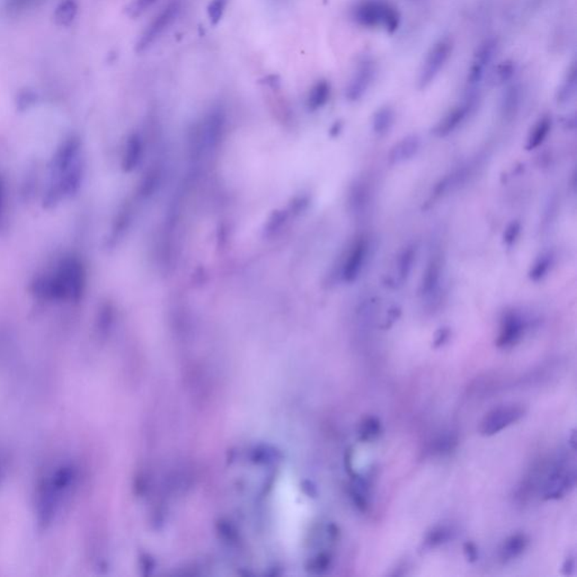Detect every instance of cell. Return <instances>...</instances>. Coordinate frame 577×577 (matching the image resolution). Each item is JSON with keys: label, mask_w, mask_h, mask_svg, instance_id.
I'll list each match as a JSON object with an SVG mask.
<instances>
[{"label": "cell", "mask_w": 577, "mask_h": 577, "mask_svg": "<svg viewBox=\"0 0 577 577\" xmlns=\"http://www.w3.org/2000/svg\"><path fill=\"white\" fill-rule=\"evenodd\" d=\"M576 475L574 470H568L564 466L556 468L548 478L546 485L545 499H559L565 497L569 489H574Z\"/></svg>", "instance_id": "cell-10"}, {"label": "cell", "mask_w": 577, "mask_h": 577, "mask_svg": "<svg viewBox=\"0 0 577 577\" xmlns=\"http://www.w3.org/2000/svg\"><path fill=\"white\" fill-rule=\"evenodd\" d=\"M521 100V89L519 85L512 84L507 86L503 94L502 102H501V110L502 114L506 118L512 116L515 112L518 111Z\"/></svg>", "instance_id": "cell-21"}, {"label": "cell", "mask_w": 577, "mask_h": 577, "mask_svg": "<svg viewBox=\"0 0 577 577\" xmlns=\"http://www.w3.org/2000/svg\"><path fill=\"white\" fill-rule=\"evenodd\" d=\"M180 11H181V3L178 0L170 1L168 5L165 6L162 11L146 27V30L143 31L138 42L135 44V51L141 53V52L146 51L151 44L155 43L157 38H160L162 33L173 24Z\"/></svg>", "instance_id": "cell-5"}, {"label": "cell", "mask_w": 577, "mask_h": 577, "mask_svg": "<svg viewBox=\"0 0 577 577\" xmlns=\"http://www.w3.org/2000/svg\"><path fill=\"white\" fill-rule=\"evenodd\" d=\"M416 255L417 249L415 245L407 246L400 254L396 262V279L398 284H405V281H407L410 278L416 261Z\"/></svg>", "instance_id": "cell-16"}, {"label": "cell", "mask_w": 577, "mask_h": 577, "mask_svg": "<svg viewBox=\"0 0 577 577\" xmlns=\"http://www.w3.org/2000/svg\"><path fill=\"white\" fill-rule=\"evenodd\" d=\"M568 442L569 445H571V448L575 450V442H576V433H575V430H573L572 433H571V437H568Z\"/></svg>", "instance_id": "cell-34"}, {"label": "cell", "mask_w": 577, "mask_h": 577, "mask_svg": "<svg viewBox=\"0 0 577 577\" xmlns=\"http://www.w3.org/2000/svg\"><path fill=\"white\" fill-rule=\"evenodd\" d=\"M443 261L441 255H433L427 263L420 286V293L431 299L437 291L442 280Z\"/></svg>", "instance_id": "cell-11"}, {"label": "cell", "mask_w": 577, "mask_h": 577, "mask_svg": "<svg viewBox=\"0 0 577 577\" xmlns=\"http://www.w3.org/2000/svg\"><path fill=\"white\" fill-rule=\"evenodd\" d=\"M228 4H229V0H210L207 11H208V17L211 24H219L224 17Z\"/></svg>", "instance_id": "cell-25"}, {"label": "cell", "mask_w": 577, "mask_h": 577, "mask_svg": "<svg viewBox=\"0 0 577 577\" xmlns=\"http://www.w3.org/2000/svg\"><path fill=\"white\" fill-rule=\"evenodd\" d=\"M78 15L77 0H63L54 9V24L60 27L71 26Z\"/></svg>", "instance_id": "cell-18"}, {"label": "cell", "mask_w": 577, "mask_h": 577, "mask_svg": "<svg viewBox=\"0 0 577 577\" xmlns=\"http://www.w3.org/2000/svg\"><path fill=\"white\" fill-rule=\"evenodd\" d=\"M157 0H133L131 5H130L129 15L131 17H138L142 15L147 9H150L151 6L156 3Z\"/></svg>", "instance_id": "cell-28"}, {"label": "cell", "mask_w": 577, "mask_h": 577, "mask_svg": "<svg viewBox=\"0 0 577 577\" xmlns=\"http://www.w3.org/2000/svg\"><path fill=\"white\" fill-rule=\"evenodd\" d=\"M452 538V529L447 526H437L432 529L424 539V547L427 549H435L440 547Z\"/></svg>", "instance_id": "cell-23"}, {"label": "cell", "mask_w": 577, "mask_h": 577, "mask_svg": "<svg viewBox=\"0 0 577 577\" xmlns=\"http://www.w3.org/2000/svg\"><path fill=\"white\" fill-rule=\"evenodd\" d=\"M377 75V63L373 57L365 56L356 65L351 79L346 86L345 96L350 102H358L367 95Z\"/></svg>", "instance_id": "cell-6"}, {"label": "cell", "mask_w": 577, "mask_h": 577, "mask_svg": "<svg viewBox=\"0 0 577 577\" xmlns=\"http://www.w3.org/2000/svg\"><path fill=\"white\" fill-rule=\"evenodd\" d=\"M577 87V69L576 61H573L567 68L566 73L561 78L557 92H556V100L564 105L574 98L576 94Z\"/></svg>", "instance_id": "cell-14"}, {"label": "cell", "mask_w": 577, "mask_h": 577, "mask_svg": "<svg viewBox=\"0 0 577 577\" xmlns=\"http://www.w3.org/2000/svg\"><path fill=\"white\" fill-rule=\"evenodd\" d=\"M499 50V41L495 38H487L480 42L474 52L466 77L467 93L477 94L480 85L485 79L486 73L497 57Z\"/></svg>", "instance_id": "cell-3"}, {"label": "cell", "mask_w": 577, "mask_h": 577, "mask_svg": "<svg viewBox=\"0 0 577 577\" xmlns=\"http://www.w3.org/2000/svg\"><path fill=\"white\" fill-rule=\"evenodd\" d=\"M563 574L567 575H573L574 574L575 571V558L574 556H568L567 557L566 561H565L564 565H563Z\"/></svg>", "instance_id": "cell-33"}, {"label": "cell", "mask_w": 577, "mask_h": 577, "mask_svg": "<svg viewBox=\"0 0 577 577\" xmlns=\"http://www.w3.org/2000/svg\"><path fill=\"white\" fill-rule=\"evenodd\" d=\"M332 94V85L326 79L317 81L308 95L307 106L311 111H318L328 103Z\"/></svg>", "instance_id": "cell-15"}, {"label": "cell", "mask_w": 577, "mask_h": 577, "mask_svg": "<svg viewBox=\"0 0 577 577\" xmlns=\"http://www.w3.org/2000/svg\"><path fill=\"white\" fill-rule=\"evenodd\" d=\"M526 328V321L520 313L515 311L507 313L501 323V331L497 340V345L503 350L512 348L522 340Z\"/></svg>", "instance_id": "cell-8"}, {"label": "cell", "mask_w": 577, "mask_h": 577, "mask_svg": "<svg viewBox=\"0 0 577 577\" xmlns=\"http://www.w3.org/2000/svg\"><path fill=\"white\" fill-rule=\"evenodd\" d=\"M143 154L142 141L138 135H133L130 137L125 147V166L128 170H135L138 166L139 162Z\"/></svg>", "instance_id": "cell-20"}, {"label": "cell", "mask_w": 577, "mask_h": 577, "mask_svg": "<svg viewBox=\"0 0 577 577\" xmlns=\"http://www.w3.org/2000/svg\"><path fill=\"white\" fill-rule=\"evenodd\" d=\"M477 102V94H466V98L460 104L451 108L448 113L440 120L439 123L435 125V135L443 138L447 135L456 131L460 125L468 119Z\"/></svg>", "instance_id": "cell-7"}, {"label": "cell", "mask_w": 577, "mask_h": 577, "mask_svg": "<svg viewBox=\"0 0 577 577\" xmlns=\"http://www.w3.org/2000/svg\"><path fill=\"white\" fill-rule=\"evenodd\" d=\"M528 545L529 538L526 534H512L503 542L502 547L499 549V561H502L503 564L514 561L524 553Z\"/></svg>", "instance_id": "cell-13"}, {"label": "cell", "mask_w": 577, "mask_h": 577, "mask_svg": "<svg viewBox=\"0 0 577 577\" xmlns=\"http://www.w3.org/2000/svg\"><path fill=\"white\" fill-rule=\"evenodd\" d=\"M38 0H7L6 9L11 15H19L36 5Z\"/></svg>", "instance_id": "cell-26"}, {"label": "cell", "mask_w": 577, "mask_h": 577, "mask_svg": "<svg viewBox=\"0 0 577 577\" xmlns=\"http://www.w3.org/2000/svg\"><path fill=\"white\" fill-rule=\"evenodd\" d=\"M521 226L518 222H512L505 230L504 241L507 245H512L520 235Z\"/></svg>", "instance_id": "cell-31"}, {"label": "cell", "mask_w": 577, "mask_h": 577, "mask_svg": "<svg viewBox=\"0 0 577 577\" xmlns=\"http://www.w3.org/2000/svg\"><path fill=\"white\" fill-rule=\"evenodd\" d=\"M383 431L381 422L375 416L364 418L359 427V437L363 442H371L379 437Z\"/></svg>", "instance_id": "cell-22"}, {"label": "cell", "mask_w": 577, "mask_h": 577, "mask_svg": "<svg viewBox=\"0 0 577 577\" xmlns=\"http://www.w3.org/2000/svg\"><path fill=\"white\" fill-rule=\"evenodd\" d=\"M553 255L551 254H544L536 261L531 271H530V279L532 281H539L547 276V273L551 270L553 265Z\"/></svg>", "instance_id": "cell-24"}, {"label": "cell", "mask_w": 577, "mask_h": 577, "mask_svg": "<svg viewBox=\"0 0 577 577\" xmlns=\"http://www.w3.org/2000/svg\"><path fill=\"white\" fill-rule=\"evenodd\" d=\"M526 414L522 405H504L494 408L489 413L486 414L482 424H480V435L484 437H492L499 432L510 427L512 424L520 421Z\"/></svg>", "instance_id": "cell-4"}, {"label": "cell", "mask_w": 577, "mask_h": 577, "mask_svg": "<svg viewBox=\"0 0 577 577\" xmlns=\"http://www.w3.org/2000/svg\"><path fill=\"white\" fill-rule=\"evenodd\" d=\"M458 445V437L456 435H449L441 437L437 442V451L440 453H449L456 449Z\"/></svg>", "instance_id": "cell-29"}, {"label": "cell", "mask_w": 577, "mask_h": 577, "mask_svg": "<svg viewBox=\"0 0 577 577\" xmlns=\"http://www.w3.org/2000/svg\"><path fill=\"white\" fill-rule=\"evenodd\" d=\"M551 128H553L551 116L544 115L540 118L537 123L534 125L531 133L529 135L526 150H534V149H537L538 147L541 146L542 143L545 142L546 139L548 138L549 133H551Z\"/></svg>", "instance_id": "cell-17"}, {"label": "cell", "mask_w": 577, "mask_h": 577, "mask_svg": "<svg viewBox=\"0 0 577 577\" xmlns=\"http://www.w3.org/2000/svg\"><path fill=\"white\" fill-rule=\"evenodd\" d=\"M515 73V65L510 61L503 63L497 67V73H495V78L499 84H507L512 80L513 76Z\"/></svg>", "instance_id": "cell-27"}, {"label": "cell", "mask_w": 577, "mask_h": 577, "mask_svg": "<svg viewBox=\"0 0 577 577\" xmlns=\"http://www.w3.org/2000/svg\"><path fill=\"white\" fill-rule=\"evenodd\" d=\"M368 254H369V241L365 238L356 240L348 251L345 262L343 264V280L351 284L359 278L364 265L367 263Z\"/></svg>", "instance_id": "cell-9"}, {"label": "cell", "mask_w": 577, "mask_h": 577, "mask_svg": "<svg viewBox=\"0 0 577 577\" xmlns=\"http://www.w3.org/2000/svg\"><path fill=\"white\" fill-rule=\"evenodd\" d=\"M449 336H450V331H449L448 328L439 329L437 334H435L433 346L437 348H440V346L445 345V342L448 341Z\"/></svg>", "instance_id": "cell-32"}, {"label": "cell", "mask_w": 577, "mask_h": 577, "mask_svg": "<svg viewBox=\"0 0 577 577\" xmlns=\"http://www.w3.org/2000/svg\"><path fill=\"white\" fill-rule=\"evenodd\" d=\"M453 46L450 36H442L432 44L418 71V88L427 89L437 80L452 56Z\"/></svg>", "instance_id": "cell-2"}, {"label": "cell", "mask_w": 577, "mask_h": 577, "mask_svg": "<svg viewBox=\"0 0 577 577\" xmlns=\"http://www.w3.org/2000/svg\"><path fill=\"white\" fill-rule=\"evenodd\" d=\"M421 138L418 135H410L405 137L391 148L388 156L389 162L391 165H398L408 162L417 155L421 149Z\"/></svg>", "instance_id": "cell-12"}, {"label": "cell", "mask_w": 577, "mask_h": 577, "mask_svg": "<svg viewBox=\"0 0 577 577\" xmlns=\"http://www.w3.org/2000/svg\"><path fill=\"white\" fill-rule=\"evenodd\" d=\"M352 19L364 28L389 34H394L402 23L400 11L387 0H360L352 9Z\"/></svg>", "instance_id": "cell-1"}, {"label": "cell", "mask_w": 577, "mask_h": 577, "mask_svg": "<svg viewBox=\"0 0 577 577\" xmlns=\"http://www.w3.org/2000/svg\"><path fill=\"white\" fill-rule=\"evenodd\" d=\"M395 123V112L390 106H381L373 114V130L377 135H385Z\"/></svg>", "instance_id": "cell-19"}, {"label": "cell", "mask_w": 577, "mask_h": 577, "mask_svg": "<svg viewBox=\"0 0 577 577\" xmlns=\"http://www.w3.org/2000/svg\"><path fill=\"white\" fill-rule=\"evenodd\" d=\"M464 553L466 557L467 561L470 564H474L479 558V553H478L477 546L472 541L464 542Z\"/></svg>", "instance_id": "cell-30"}]
</instances>
